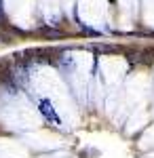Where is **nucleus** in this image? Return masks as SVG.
<instances>
[{"instance_id":"2","label":"nucleus","mask_w":154,"mask_h":158,"mask_svg":"<svg viewBox=\"0 0 154 158\" xmlns=\"http://www.w3.org/2000/svg\"><path fill=\"white\" fill-rule=\"evenodd\" d=\"M152 55H154V51H152V49H146V51H142V53H139L137 61H139V63H146V65H148V63H152Z\"/></svg>"},{"instance_id":"3","label":"nucleus","mask_w":154,"mask_h":158,"mask_svg":"<svg viewBox=\"0 0 154 158\" xmlns=\"http://www.w3.org/2000/svg\"><path fill=\"white\" fill-rule=\"evenodd\" d=\"M15 38L11 36V34H6V32H0V42H4V44H9V42H13Z\"/></svg>"},{"instance_id":"1","label":"nucleus","mask_w":154,"mask_h":158,"mask_svg":"<svg viewBox=\"0 0 154 158\" xmlns=\"http://www.w3.org/2000/svg\"><path fill=\"white\" fill-rule=\"evenodd\" d=\"M40 112H42V114L47 116L49 120H55V124H61V120L57 118V114H55V112L51 110V103H49L47 99H42V101H40Z\"/></svg>"}]
</instances>
